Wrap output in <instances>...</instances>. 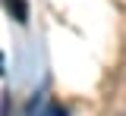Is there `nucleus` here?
<instances>
[{
	"instance_id": "nucleus-1",
	"label": "nucleus",
	"mask_w": 126,
	"mask_h": 116,
	"mask_svg": "<svg viewBox=\"0 0 126 116\" xmlns=\"http://www.w3.org/2000/svg\"><path fill=\"white\" fill-rule=\"evenodd\" d=\"M3 3H6V13H10L19 25L29 22V6H25V0H3Z\"/></svg>"
},
{
	"instance_id": "nucleus-2",
	"label": "nucleus",
	"mask_w": 126,
	"mask_h": 116,
	"mask_svg": "<svg viewBox=\"0 0 126 116\" xmlns=\"http://www.w3.org/2000/svg\"><path fill=\"white\" fill-rule=\"evenodd\" d=\"M44 116H66V110H63L60 104H50V107H47V113Z\"/></svg>"
}]
</instances>
